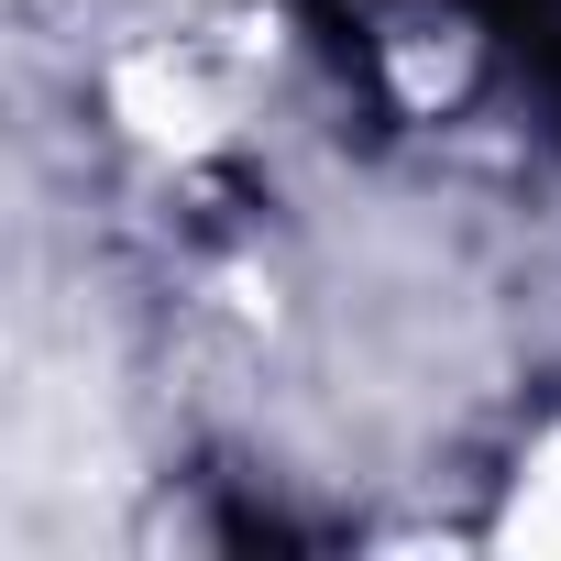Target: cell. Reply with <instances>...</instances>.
Listing matches in <instances>:
<instances>
[{"mask_svg": "<svg viewBox=\"0 0 561 561\" xmlns=\"http://www.w3.org/2000/svg\"><path fill=\"white\" fill-rule=\"evenodd\" d=\"M187 12H253V0H187Z\"/></svg>", "mask_w": 561, "mask_h": 561, "instance_id": "1", "label": "cell"}]
</instances>
